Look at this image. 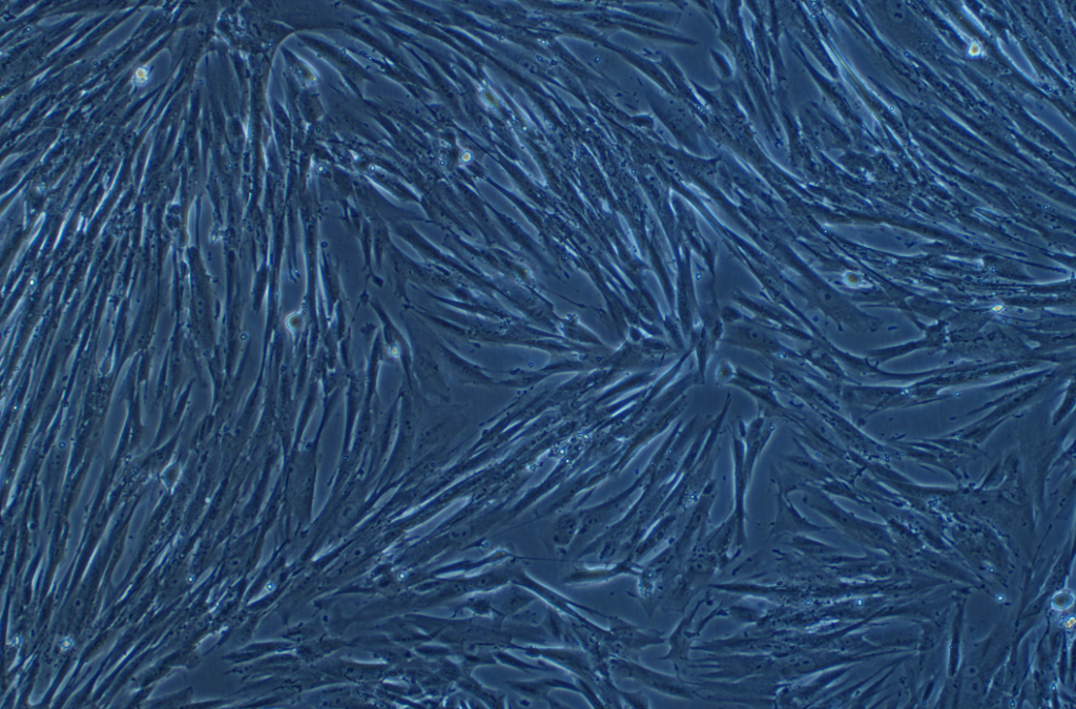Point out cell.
<instances>
[{
  "instance_id": "cell-1",
  "label": "cell",
  "mask_w": 1076,
  "mask_h": 709,
  "mask_svg": "<svg viewBox=\"0 0 1076 709\" xmlns=\"http://www.w3.org/2000/svg\"><path fill=\"white\" fill-rule=\"evenodd\" d=\"M717 381L721 385H731L749 393L757 403L758 415L765 419L777 417L793 426L801 419V411L786 407L779 401L773 384L747 370L735 367L729 362H722L718 367Z\"/></svg>"
},
{
  "instance_id": "cell-2",
  "label": "cell",
  "mask_w": 1076,
  "mask_h": 709,
  "mask_svg": "<svg viewBox=\"0 0 1076 709\" xmlns=\"http://www.w3.org/2000/svg\"><path fill=\"white\" fill-rule=\"evenodd\" d=\"M722 318L728 324L726 331L723 333L722 343L754 350L768 360L783 358L803 362L801 353L782 345L778 340L763 331L755 321L747 318L740 321L736 318L735 312L728 311V309L723 310Z\"/></svg>"
},
{
  "instance_id": "cell-3",
  "label": "cell",
  "mask_w": 1076,
  "mask_h": 709,
  "mask_svg": "<svg viewBox=\"0 0 1076 709\" xmlns=\"http://www.w3.org/2000/svg\"><path fill=\"white\" fill-rule=\"evenodd\" d=\"M769 361L771 362L770 369L773 381L777 386L793 394L795 398L801 400L813 412L825 408L832 409L833 404L831 401L812 382L805 380L801 375L789 369H785L774 360Z\"/></svg>"
},
{
  "instance_id": "cell-4",
  "label": "cell",
  "mask_w": 1076,
  "mask_h": 709,
  "mask_svg": "<svg viewBox=\"0 0 1076 709\" xmlns=\"http://www.w3.org/2000/svg\"><path fill=\"white\" fill-rule=\"evenodd\" d=\"M776 429L773 422L761 415H757L750 424L742 421L738 423V434L744 445V465L751 476H753L759 457L767 448Z\"/></svg>"
},
{
  "instance_id": "cell-5",
  "label": "cell",
  "mask_w": 1076,
  "mask_h": 709,
  "mask_svg": "<svg viewBox=\"0 0 1076 709\" xmlns=\"http://www.w3.org/2000/svg\"><path fill=\"white\" fill-rule=\"evenodd\" d=\"M731 437L736 485L735 523L736 529L738 530V537L740 538L744 533V495H746V490L752 476L748 473L746 465H744V445L735 429H731Z\"/></svg>"
},
{
  "instance_id": "cell-6",
  "label": "cell",
  "mask_w": 1076,
  "mask_h": 709,
  "mask_svg": "<svg viewBox=\"0 0 1076 709\" xmlns=\"http://www.w3.org/2000/svg\"><path fill=\"white\" fill-rule=\"evenodd\" d=\"M820 530H822V528L811 524L809 520L805 519L788 502V499H785L783 492L780 490L778 495V516L776 523L773 526V534L782 532H816Z\"/></svg>"
},
{
  "instance_id": "cell-7",
  "label": "cell",
  "mask_w": 1076,
  "mask_h": 709,
  "mask_svg": "<svg viewBox=\"0 0 1076 709\" xmlns=\"http://www.w3.org/2000/svg\"><path fill=\"white\" fill-rule=\"evenodd\" d=\"M887 7L889 16H891V18H893L895 22L902 23L906 17V11L904 9V6L900 3L893 2L889 3Z\"/></svg>"
}]
</instances>
